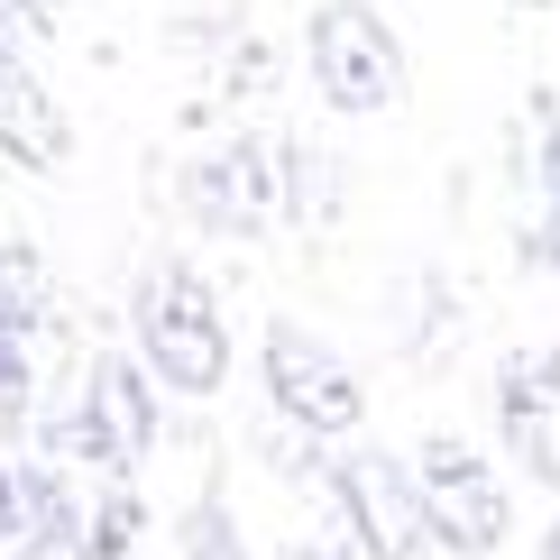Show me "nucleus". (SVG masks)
I'll return each instance as SVG.
<instances>
[{"label":"nucleus","mask_w":560,"mask_h":560,"mask_svg":"<svg viewBox=\"0 0 560 560\" xmlns=\"http://www.w3.org/2000/svg\"><path fill=\"white\" fill-rule=\"evenodd\" d=\"M0 551H19V459H0Z\"/></svg>","instance_id":"obj_15"},{"label":"nucleus","mask_w":560,"mask_h":560,"mask_svg":"<svg viewBox=\"0 0 560 560\" xmlns=\"http://www.w3.org/2000/svg\"><path fill=\"white\" fill-rule=\"evenodd\" d=\"M533 166H542V212H560V102H551V129H542V156Z\"/></svg>","instance_id":"obj_14"},{"label":"nucleus","mask_w":560,"mask_h":560,"mask_svg":"<svg viewBox=\"0 0 560 560\" xmlns=\"http://www.w3.org/2000/svg\"><path fill=\"white\" fill-rule=\"evenodd\" d=\"M331 497H340V515H349L359 560H441V533L423 515V497H413V469L359 451V459H340V469H331Z\"/></svg>","instance_id":"obj_5"},{"label":"nucleus","mask_w":560,"mask_h":560,"mask_svg":"<svg viewBox=\"0 0 560 560\" xmlns=\"http://www.w3.org/2000/svg\"><path fill=\"white\" fill-rule=\"evenodd\" d=\"M19 551H56L83 560V505L56 469H19Z\"/></svg>","instance_id":"obj_10"},{"label":"nucleus","mask_w":560,"mask_h":560,"mask_svg":"<svg viewBox=\"0 0 560 560\" xmlns=\"http://www.w3.org/2000/svg\"><path fill=\"white\" fill-rule=\"evenodd\" d=\"M497 432L524 459V478L560 487V368L551 359H505L497 368Z\"/></svg>","instance_id":"obj_8"},{"label":"nucleus","mask_w":560,"mask_h":560,"mask_svg":"<svg viewBox=\"0 0 560 560\" xmlns=\"http://www.w3.org/2000/svg\"><path fill=\"white\" fill-rule=\"evenodd\" d=\"M303 56H313V83L331 110H395L405 102V37L386 28L368 0H322L313 28H303Z\"/></svg>","instance_id":"obj_2"},{"label":"nucleus","mask_w":560,"mask_h":560,"mask_svg":"<svg viewBox=\"0 0 560 560\" xmlns=\"http://www.w3.org/2000/svg\"><path fill=\"white\" fill-rule=\"evenodd\" d=\"M542 560H560V524H551V533H542Z\"/></svg>","instance_id":"obj_17"},{"label":"nucleus","mask_w":560,"mask_h":560,"mask_svg":"<svg viewBox=\"0 0 560 560\" xmlns=\"http://www.w3.org/2000/svg\"><path fill=\"white\" fill-rule=\"evenodd\" d=\"M129 322H138V359L175 395H212L230 377V322H221V303L194 267H175V258L148 267L129 294Z\"/></svg>","instance_id":"obj_1"},{"label":"nucleus","mask_w":560,"mask_h":560,"mask_svg":"<svg viewBox=\"0 0 560 560\" xmlns=\"http://www.w3.org/2000/svg\"><path fill=\"white\" fill-rule=\"evenodd\" d=\"M184 194H194V212L212 230H276L303 202V175H294V148H276V138H230L212 148L194 175H184Z\"/></svg>","instance_id":"obj_3"},{"label":"nucleus","mask_w":560,"mask_h":560,"mask_svg":"<svg viewBox=\"0 0 560 560\" xmlns=\"http://www.w3.org/2000/svg\"><path fill=\"white\" fill-rule=\"evenodd\" d=\"M551 368H560V349H551Z\"/></svg>","instance_id":"obj_18"},{"label":"nucleus","mask_w":560,"mask_h":560,"mask_svg":"<svg viewBox=\"0 0 560 560\" xmlns=\"http://www.w3.org/2000/svg\"><path fill=\"white\" fill-rule=\"evenodd\" d=\"M129 542H138V497H129V487H110V497L83 515V560H120Z\"/></svg>","instance_id":"obj_11"},{"label":"nucleus","mask_w":560,"mask_h":560,"mask_svg":"<svg viewBox=\"0 0 560 560\" xmlns=\"http://www.w3.org/2000/svg\"><path fill=\"white\" fill-rule=\"evenodd\" d=\"M0 156L28 166V175L65 166V110H56V92L37 83V65L19 56L10 37H0Z\"/></svg>","instance_id":"obj_9"},{"label":"nucleus","mask_w":560,"mask_h":560,"mask_svg":"<svg viewBox=\"0 0 560 560\" xmlns=\"http://www.w3.org/2000/svg\"><path fill=\"white\" fill-rule=\"evenodd\" d=\"M19 405H28V331L0 313V413H19Z\"/></svg>","instance_id":"obj_13"},{"label":"nucleus","mask_w":560,"mask_h":560,"mask_svg":"<svg viewBox=\"0 0 560 560\" xmlns=\"http://www.w3.org/2000/svg\"><path fill=\"white\" fill-rule=\"evenodd\" d=\"M413 497H423V515L441 533V551L478 560L505 542V524H515V505H505V478L487 469L478 451H459V441H423V459H413Z\"/></svg>","instance_id":"obj_6"},{"label":"nucleus","mask_w":560,"mask_h":560,"mask_svg":"<svg viewBox=\"0 0 560 560\" xmlns=\"http://www.w3.org/2000/svg\"><path fill=\"white\" fill-rule=\"evenodd\" d=\"M258 368H267V395H276V413L303 432H349L368 413V386L349 377V359L322 331H303V322H267V349H258Z\"/></svg>","instance_id":"obj_4"},{"label":"nucleus","mask_w":560,"mask_h":560,"mask_svg":"<svg viewBox=\"0 0 560 560\" xmlns=\"http://www.w3.org/2000/svg\"><path fill=\"white\" fill-rule=\"evenodd\" d=\"M65 441H74L92 469L129 478L138 459L156 451V386H148V368H138V359H92L83 405H74V423H65Z\"/></svg>","instance_id":"obj_7"},{"label":"nucleus","mask_w":560,"mask_h":560,"mask_svg":"<svg viewBox=\"0 0 560 560\" xmlns=\"http://www.w3.org/2000/svg\"><path fill=\"white\" fill-rule=\"evenodd\" d=\"M533 258H551V267H560V212H542V230H533Z\"/></svg>","instance_id":"obj_16"},{"label":"nucleus","mask_w":560,"mask_h":560,"mask_svg":"<svg viewBox=\"0 0 560 560\" xmlns=\"http://www.w3.org/2000/svg\"><path fill=\"white\" fill-rule=\"evenodd\" d=\"M184 560H248V542L230 533V515H221L212 497H202L194 515H184Z\"/></svg>","instance_id":"obj_12"}]
</instances>
